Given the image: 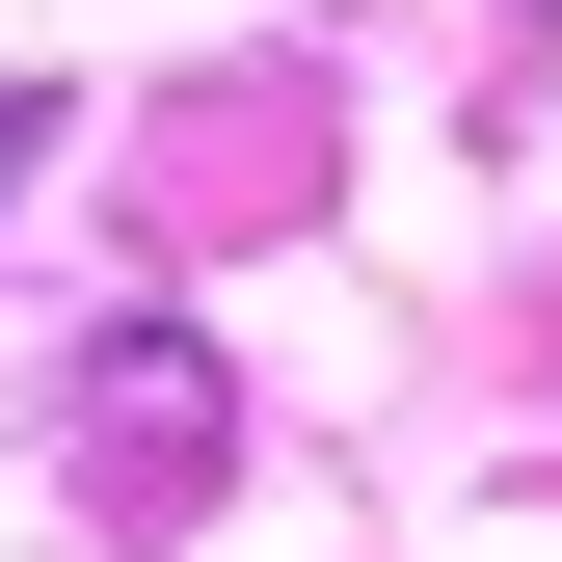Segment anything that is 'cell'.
I'll list each match as a JSON object with an SVG mask.
<instances>
[{
  "instance_id": "2",
  "label": "cell",
  "mask_w": 562,
  "mask_h": 562,
  "mask_svg": "<svg viewBox=\"0 0 562 562\" xmlns=\"http://www.w3.org/2000/svg\"><path fill=\"white\" fill-rule=\"evenodd\" d=\"M27 161H54V81H0V215H27Z\"/></svg>"
},
{
  "instance_id": "1",
  "label": "cell",
  "mask_w": 562,
  "mask_h": 562,
  "mask_svg": "<svg viewBox=\"0 0 562 562\" xmlns=\"http://www.w3.org/2000/svg\"><path fill=\"white\" fill-rule=\"evenodd\" d=\"M108 482H134V509H161V482H215V348H108Z\"/></svg>"
}]
</instances>
